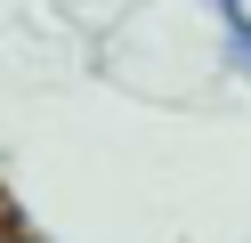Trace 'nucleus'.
<instances>
[{"label":"nucleus","mask_w":251,"mask_h":243,"mask_svg":"<svg viewBox=\"0 0 251 243\" xmlns=\"http://www.w3.org/2000/svg\"><path fill=\"white\" fill-rule=\"evenodd\" d=\"M219 8H227V32H235V57H243V73H251V16L235 8V0H219Z\"/></svg>","instance_id":"obj_1"}]
</instances>
